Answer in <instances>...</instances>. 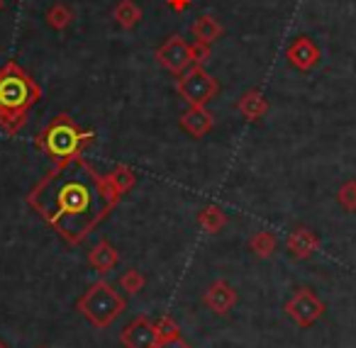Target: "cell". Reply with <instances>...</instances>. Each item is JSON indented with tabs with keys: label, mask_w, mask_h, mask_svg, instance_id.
Here are the masks:
<instances>
[{
	"label": "cell",
	"mask_w": 356,
	"mask_h": 348,
	"mask_svg": "<svg viewBox=\"0 0 356 348\" xmlns=\"http://www.w3.org/2000/svg\"><path fill=\"white\" fill-rule=\"evenodd\" d=\"M27 205L66 241L76 246L110 215L118 202L110 197L105 178L86 158L54 166L27 195Z\"/></svg>",
	"instance_id": "6da1fadb"
},
{
	"label": "cell",
	"mask_w": 356,
	"mask_h": 348,
	"mask_svg": "<svg viewBox=\"0 0 356 348\" xmlns=\"http://www.w3.org/2000/svg\"><path fill=\"white\" fill-rule=\"evenodd\" d=\"M42 88L27 69L17 61H8L0 69V129L15 137L27 124L30 110L40 103Z\"/></svg>",
	"instance_id": "7a4b0ae2"
},
{
	"label": "cell",
	"mask_w": 356,
	"mask_h": 348,
	"mask_svg": "<svg viewBox=\"0 0 356 348\" xmlns=\"http://www.w3.org/2000/svg\"><path fill=\"white\" fill-rule=\"evenodd\" d=\"M93 129H81L69 113H61L44 129H40L35 144L40 151H44L54 161V166H64V163L79 158L83 149L93 144Z\"/></svg>",
	"instance_id": "3957f363"
},
{
	"label": "cell",
	"mask_w": 356,
	"mask_h": 348,
	"mask_svg": "<svg viewBox=\"0 0 356 348\" xmlns=\"http://www.w3.org/2000/svg\"><path fill=\"white\" fill-rule=\"evenodd\" d=\"M124 307H127L124 297L105 280L90 285L76 302V309L98 329H108L124 312Z\"/></svg>",
	"instance_id": "277c9868"
},
{
	"label": "cell",
	"mask_w": 356,
	"mask_h": 348,
	"mask_svg": "<svg viewBox=\"0 0 356 348\" xmlns=\"http://www.w3.org/2000/svg\"><path fill=\"white\" fill-rule=\"evenodd\" d=\"M154 56H156V64L161 66L163 71H168V74L178 78V76L186 74L191 66H195V64L203 66L205 61L210 59V49L191 44V42H186L181 35H171L159 47Z\"/></svg>",
	"instance_id": "5b68a950"
},
{
	"label": "cell",
	"mask_w": 356,
	"mask_h": 348,
	"mask_svg": "<svg viewBox=\"0 0 356 348\" xmlns=\"http://www.w3.org/2000/svg\"><path fill=\"white\" fill-rule=\"evenodd\" d=\"M176 93L195 108H208L220 93V83L205 66L195 64L176 78Z\"/></svg>",
	"instance_id": "8992f818"
},
{
	"label": "cell",
	"mask_w": 356,
	"mask_h": 348,
	"mask_svg": "<svg viewBox=\"0 0 356 348\" xmlns=\"http://www.w3.org/2000/svg\"><path fill=\"white\" fill-rule=\"evenodd\" d=\"M283 309H286V314L300 329H310V326H315V324L320 322L327 307H325V302L317 297L315 290L298 288L296 292H293V297L286 302V307H283Z\"/></svg>",
	"instance_id": "52a82bcc"
},
{
	"label": "cell",
	"mask_w": 356,
	"mask_h": 348,
	"mask_svg": "<svg viewBox=\"0 0 356 348\" xmlns=\"http://www.w3.org/2000/svg\"><path fill=\"white\" fill-rule=\"evenodd\" d=\"M120 341L124 348H156L161 343L156 333V324L149 317H134L120 331Z\"/></svg>",
	"instance_id": "ba28073f"
},
{
	"label": "cell",
	"mask_w": 356,
	"mask_h": 348,
	"mask_svg": "<svg viewBox=\"0 0 356 348\" xmlns=\"http://www.w3.org/2000/svg\"><path fill=\"white\" fill-rule=\"evenodd\" d=\"M286 59L296 71L310 74V71L320 64V47H317L315 40H310V37H298V40H293L291 47H288Z\"/></svg>",
	"instance_id": "9c48e42d"
},
{
	"label": "cell",
	"mask_w": 356,
	"mask_h": 348,
	"mask_svg": "<svg viewBox=\"0 0 356 348\" xmlns=\"http://www.w3.org/2000/svg\"><path fill=\"white\" fill-rule=\"evenodd\" d=\"M237 299H239L237 290H234L227 280H215V283L203 292V304L210 309V312L220 314V317L229 314V309L237 304Z\"/></svg>",
	"instance_id": "30bf717a"
},
{
	"label": "cell",
	"mask_w": 356,
	"mask_h": 348,
	"mask_svg": "<svg viewBox=\"0 0 356 348\" xmlns=\"http://www.w3.org/2000/svg\"><path fill=\"white\" fill-rule=\"evenodd\" d=\"M178 124L186 134H191L193 139H203L210 129L215 127V117L210 115L208 108H195V105H188V110L181 113L178 117Z\"/></svg>",
	"instance_id": "8fae6325"
},
{
	"label": "cell",
	"mask_w": 356,
	"mask_h": 348,
	"mask_svg": "<svg viewBox=\"0 0 356 348\" xmlns=\"http://www.w3.org/2000/svg\"><path fill=\"white\" fill-rule=\"evenodd\" d=\"M286 249L293 258L305 260V258H310V256H315V251L320 249V236L312 229H307V226H296V229L288 234Z\"/></svg>",
	"instance_id": "7c38bea8"
},
{
	"label": "cell",
	"mask_w": 356,
	"mask_h": 348,
	"mask_svg": "<svg viewBox=\"0 0 356 348\" xmlns=\"http://www.w3.org/2000/svg\"><path fill=\"white\" fill-rule=\"evenodd\" d=\"M191 35H193V44L205 47V49H213L215 42L222 40L225 27L218 17L200 15V17H195V22L191 25Z\"/></svg>",
	"instance_id": "4fadbf2b"
},
{
	"label": "cell",
	"mask_w": 356,
	"mask_h": 348,
	"mask_svg": "<svg viewBox=\"0 0 356 348\" xmlns=\"http://www.w3.org/2000/svg\"><path fill=\"white\" fill-rule=\"evenodd\" d=\"M105 188H108L110 197H113L115 202L122 200L124 192H129L134 188V183H137V173L132 171L129 166H115L110 173H105Z\"/></svg>",
	"instance_id": "5bb4252c"
},
{
	"label": "cell",
	"mask_w": 356,
	"mask_h": 348,
	"mask_svg": "<svg viewBox=\"0 0 356 348\" xmlns=\"http://www.w3.org/2000/svg\"><path fill=\"white\" fill-rule=\"evenodd\" d=\"M237 113L242 115L247 122H259V119L268 113V100L264 98L261 90L249 88V90H244L242 98L237 100Z\"/></svg>",
	"instance_id": "9a60e30c"
},
{
	"label": "cell",
	"mask_w": 356,
	"mask_h": 348,
	"mask_svg": "<svg viewBox=\"0 0 356 348\" xmlns=\"http://www.w3.org/2000/svg\"><path fill=\"white\" fill-rule=\"evenodd\" d=\"M120 254L108 239H100L93 249L88 251V265L95 270V273H110V270L118 265Z\"/></svg>",
	"instance_id": "2e32d148"
},
{
	"label": "cell",
	"mask_w": 356,
	"mask_h": 348,
	"mask_svg": "<svg viewBox=\"0 0 356 348\" xmlns=\"http://www.w3.org/2000/svg\"><path fill=\"white\" fill-rule=\"evenodd\" d=\"M142 17H144V13H142V8L134 3V0H118L115 3V8H113V20H115V25L120 27V30H134V27L142 22Z\"/></svg>",
	"instance_id": "e0dca14e"
},
{
	"label": "cell",
	"mask_w": 356,
	"mask_h": 348,
	"mask_svg": "<svg viewBox=\"0 0 356 348\" xmlns=\"http://www.w3.org/2000/svg\"><path fill=\"white\" fill-rule=\"evenodd\" d=\"M195 219H198V226L205 231V234H220V231L227 226L229 217H227V212H225L222 207L205 205V207H200V210H198Z\"/></svg>",
	"instance_id": "ac0fdd59"
},
{
	"label": "cell",
	"mask_w": 356,
	"mask_h": 348,
	"mask_svg": "<svg viewBox=\"0 0 356 348\" xmlns=\"http://www.w3.org/2000/svg\"><path fill=\"white\" fill-rule=\"evenodd\" d=\"M44 22H47V27H51L54 32H64L74 25V10H71L66 3H54V6L47 8Z\"/></svg>",
	"instance_id": "d6986e66"
},
{
	"label": "cell",
	"mask_w": 356,
	"mask_h": 348,
	"mask_svg": "<svg viewBox=\"0 0 356 348\" xmlns=\"http://www.w3.org/2000/svg\"><path fill=\"white\" fill-rule=\"evenodd\" d=\"M276 249H278V239H276V234L268 229L257 231V234H252V239H249V251H252L254 256H259V258H271V256L276 254Z\"/></svg>",
	"instance_id": "ffe728a7"
},
{
	"label": "cell",
	"mask_w": 356,
	"mask_h": 348,
	"mask_svg": "<svg viewBox=\"0 0 356 348\" xmlns=\"http://www.w3.org/2000/svg\"><path fill=\"white\" fill-rule=\"evenodd\" d=\"M144 285H147V278H144V273H139V270H134V268H129L127 273H122V278H120V288H122L124 295L142 292Z\"/></svg>",
	"instance_id": "44dd1931"
},
{
	"label": "cell",
	"mask_w": 356,
	"mask_h": 348,
	"mask_svg": "<svg viewBox=\"0 0 356 348\" xmlns=\"http://www.w3.org/2000/svg\"><path fill=\"white\" fill-rule=\"evenodd\" d=\"M337 202L344 212H356V181H346L337 190Z\"/></svg>",
	"instance_id": "7402d4cb"
},
{
	"label": "cell",
	"mask_w": 356,
	"mask_h": 348,
	"mask_svg": "<svg viewBox=\"0 0 356 348\" xmlns=\"http://www.w3.org/2000/svg\"><path fill=\"white\" fill-rule=\"evenodd\" d=\"M154 324H156L159 341H173V338H181V329H178V324L173 322L171 317H161Z\"/></svg>",
	"instance_id": "603a6c76"
},
{
	"label": "cell",
	"mask_w": 356,
	"mask_h": 348,
	"mask_svg": "<svg viewBox=\"0 0 356 348\" xmlns=\"http://www.w3.org/2000/svg\"><path fill=\"white\" fill-rule=\"evenodd\" d=\"M166 6L171 8L173 13H186L193 6V0H166Z\"/></svg>",
	"instance_id": "cb8c5ba5"
},
{
	"label": "cell",
	"mask_w": 356,
	"mask_h": 348,
	"mask_svg": "<svg viewBox=\"0 0 356 348\" xmlns=\"http://www.w3.org/2000/svg\"><path fill=\"white\" fill-rule=\"evenodd\" d=\"M156 348H191L184 338H173V341H161Z\"/></svg>",
	"instance_id": "d4e9b609"
},
{
	"label": "cell",
	"mask_w": 356,
	"mask_h": 348,
	"mask_svg": "<svg viewBox=\"0 0 356 348\" xmlns=\"http://www.w3.org/2000/svg\"><path fill=\"white\" fill-rule=\"evenodd\" d=\"M0 348H8V346H6V343H3V341H0Z\"/></svg>",
	"instance_id": "484cf974"
},
{
	"label": "cell",
	"mask_w": 356,
	"mask_h": 348,
	"mask_svg": "<svg viewBox=\"0 0 356 348\" xmlns=\"http://www.w3.org/2000/svg\"><path fill=\"white\" fill-rule=\"evenodd\" d=\"M0 10H3V0H0Z\"/></svg>",
	"instance_id": "4316f807"
},
{
	"label": "cell",
	"mask_w": 356,
	"mask_h": 348,
	"mask_svg": "<svg viewBox=\"0 0 356 348\" xmlns=\"http://www.w3.org/2000/svg\"><path fill=\"white\" fill-rule=\"evenodd\" d=\"M40 348H47V346H40Z\"/></svg>",
	"instance_id": "83f0119b"
}]
</instances>
